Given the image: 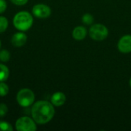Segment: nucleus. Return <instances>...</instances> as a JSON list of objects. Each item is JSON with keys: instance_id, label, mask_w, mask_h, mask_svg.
<instances>
[{"instance_id": "1", "label": "nucleus", "mask_w": 131, "mask_h": 131, "mask_svg": "<svg viewBox=\"0 0 131 131\" xmlns=\"http://www.w3.org/2000/svg\"><path fill=\"white\" fill-rule=\"evenodd\" d=\"M31 117L37 124H45L50 122L55 114L54 105L47 101H38L35 102L31 110Z\"/></svg>"}, {"instance_id": "2", "label": "nucleus", "mask_w": 131, "mask_h": 131, "mask_svg": "<svg viewBox=\"0 0 131 131\" xmlns=\"http://www.w3.org/2000/svg\"><path fill=\"white\" fill-rule=\"evenodd\" d=\"M33 21L32 15L26 11L18 12L13 18L14 27L21 31H26L30 29L33 25Z\"/></svg>"}, {"instance_id": "3", "label": "nucleus", "mask_w": 131, "mask_h": 131, "mask_svg": "<svg viewBox=\"0 0 131 131\" xmlns=\"http://www.w3.org/2000/svg\"><path fill=\"white\" fill-rule=\"evenodd\" d=\"M35 93L29 88L21 89L16 95L17 103L22 107H28L35 102Z\"/></svg>"}, {"instance_id": "4", "label": "nucleus", "mask_w": 131, "mask_h": 131, "mask_svg": "<svg viewBox=\"0 0 131 131\" xmlns=\"http://www.w3.org/2000/svg\"><path fill=\"white\" fill-rule=\"evenodd\" d=\"M109 31L108 28L103 24H94L92 25L89 29V35L90 37L97 41H104L108 36Z\"/></svg>"}, {"instance_id": "5", "label": "nucleus", "mask_w": 131, "mask_h": 131, "mask_svg": "<svg viewBox=\"0 0 131 131\" xmlns=\"http://www.w3.org/2000/svg\"><path fill=\"white\" fill-rule=\"evenodd\" d=\"M37 123L32 117L23 116L15 121V130L18 131H35L37 130Z\"/></svg>"}, {"instance_id": "6", "label": "nucleus", "mask_w": 131, "mask_h": 131, "mask_svg": "<svg viewBox=\"0 0 131 131\" xmlns=\"http://www.w3.org/2000/svg\"><path fill=\"white\" fill-rule=\"evenodd\" d=\"M32 14L38 18H47L51 14V8L45 4H36L32 8Z\"/></svg>"}, {"instance_id": "7", "label": "nucleus", "mask_w": 131, "mask_h": 131, "mask_svg": "<svg viewBox=\"0 0 131 131\" xmlns=\"http://www.w3.org/2000/svg\"><path fill=\"white\" fill-rule=\"evenodd\" d=\"M118 50L123 54H128L131 52V35H126L121 37L117 43Z\"/></svg>"}, {"instance_id": "8", "label": "nucleus", "mask_w": 131, "mask_h": 131, "mask_svg": "<svg viewBox=\"0 0 131 131\" xmlns=\"http://www.w3.org/2000/svg\"><path fill=\"white\" fill-rule=\"evenodd\" d=\"M28 37L26 35L25 33H24V31H18L15 33L11 39V42L12 44L15 46V47H22L23 45H25L26 41H27Z\"/></svg>"}, {"instance_id": "9", "label": "nucleus", "mask_w": 131, "mask_h": 131, "mask_svg": "<svg viewBox=\"0 0 131 131\" xmlns=\"http://www.w3.org/2000/svg\"><path fill=\"white\" fill-rule=\"evenodd\" d=\"M66 99V96L63 92L57 91L52 94L51 97V102L55 107H61L65 104Z\"/></svg>"}, {"instance_id": "10", "label": "nucleus", "mask_w": 131, "mask_h": 131, "mask_svg": "<svg viewBox=\"0 0 131 131\" xmlns=\"http://www.w3.org/2000/svg\"><path fill=\"white\" fill-rule=\"evenodd\" d=\"M88 34L87 28L84 26L79 25L74 28L72 31V37L76 41H82L84 40Z\"/></svg>"}, {"instance_id": "11", "label": "nucleus", "mask_w": 131, "mask_h": 131, "mask_svg": "<svg viewBox=\"0 0 131 131\" xmlns=\"http://www.w3.org/2000/svg\"><path fill=\"white\" fill-rule=\"evenodd\" d=\"M9 76V69L8 68L3 64H0V82L5 81Z\"/></svg>"}, {"instance_id": "12", "label": "nucleus", "mask_w": 131, "mask_h": 131, "mask_svg": "<svg viewBox=\"0 0 131 131\" xmlns=\"http://www.w3.org/2000/svg\"><path fill=\"white\" fill-rule=\"evenodd\" d=\"M8 27V20L5 16H0V34L5 32Z\"/></svg>"}, {"instance_id": "13", "label": "nucleus", "mask_w": 131, "mask_h": 131, "mask_svg": "<svg viewBox=\"0 0 131 131\" xmlns=\"http://www.w3.org/2000/svg\"><path fill=\"white\" fill-rule=\"evenodd\" d=\"M94 16L90 14V13H85L82 18H81V20H82V22L86 25H91L93 24L94 22Z\"/></svg>"}, {"instance_id": "14", "label": "nucleus", "mask_w": 131, "mask_h": 131, "mask_svg": "<svg viewBox=\"0 0 131 131\" xmlns=\"http://www.w3.org/2000/svg\"><path fill=\"white\" fill-rule=\"evenodd\" d=\"M9 91V88L5 81L0 82V97H5Z\"/></svg>"}, {"instance_id": "15", "label": "nucleus", "mask_w": 131, "mask_h": 131, "mask_svg": "<svg viewBox=\"0 0 131 131\" xmlns=\"http://www.w3.org/2000/svg\"><path fill=\"white\" fill-rule=\"evenodd\" d=\"M11 57L10 52L8 50H2L0 51V61L2 62H7L9 61Z\"/></svg>"}, {"instance_id": "16", "label": "nucleus", "mask_w": 131, "mask_h": 131, "mask_svg": "<svg viewBox=\"0 0 131 131\" xmlns=\"http://www.w3.org/2000/svg\"><path fill=\"white\" fill-rule=\"evenodd\" d=\"M13 127L8 122L0 121V131H12Z\"/></svg>"}, {"instance_id": "17", "label": "nucleus", "mask_w": 131, "mask_h": 131, "mask_svg": "<svg viewBox=\"0 0 131 131\" xmlns=\"http://www.w3.org/2000/svg\"><path fill=\"white\" fill-rule=\"evenodd\" d=\"M8 111V109L7 105L2 103L0 104V117H5L7 114Z\"/></svg>"}, {"instance_id": "18", "label": "nucleus", "mask_w": 131, "mask_h": 131, "mask_svg": "<svg viewBox=\"0 0 131 131\" xmlns=\"http://www.w3.org/2000/svg\"><path fill=\"white\" fill-rule=\"evenodd\" d=\"M7 8V2L5 0H0V14H2Z\"/></svg>"}, {"instance_id": "19", "label": "nucleus", "mask_w": 131, "mask_h": 131, "mask_svg": "<svg viewBox=\"0 0 131 131\" xmlns=\"http://www.w3.org/2000/svg\"><path fill=\"white\" fill-rule=\"evenodd\" d=\"M10 1H11L14 5H19V6L26 5L27 2H28V0H10Z\"/></svg>"}, {"instance_id": "20", "label": "nucleus", "mask_w": 131, "mask_h": 131, "mask_svg": "<svg viewBox=\"0 0 131 131\" xmlns=\"http://www.w3.org/2000/svg\"><path fill=\"white\" fill-rule=\"evenodd\" d=\"M129 84H130V88H131V78H130V81H129Z\"/></svg>"}, {"instance_id": "21", "label": "nucleus", "mask_w": 131, "mask_h": 131, "mask_svg": "<svg viewBox=\"0 0 131 131\" xmlns=\"http://www.w3.org/2000/svg\"><path fill=\"white\" fill-rule=\"evenodd\" d=\"M1 45H2V42H1V41H0V48H1Z\"/></svg>"}]
</instances>
